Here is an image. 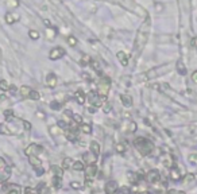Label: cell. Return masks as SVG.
Masks as SVG:
<instances>
[{"instance_id":"obj_1","label":"cell","mask_w":197,"mask_h":194,"mask_svg":"<svg viewBox=\"0 0 197 194\" xmlns=\"http://www.w3.org/2000/svg\"><path fill=\"white\" fill-rule=\"evenodd\" d=\"M150 29H151L150 18H146V20L142 23L139 31H138V35H136V39H135V50L139 51L145 47L147 39H149V35H150Z\"/></svg>"},{"instance_id":"obj_2","label":"cell","mask_w":197,"mask_h":194,"mask_svg":"<svg viewBox=\"0 0 197 194\" xmlns=\"http://www.w3.org/2000/svg\"><path fill=\"white\" fill-rule=\"evenodd\" d=\"M134 146H135V148L141 152L143 156H147V155L153 154L154 144L151 143L149 139H146V138H142V136L136 138L135 140H134Z\"/></svg>"},{"instance_id":"obj_3","label":"cell","mask_w":197,"mask_h":194,"mask_svg":"<svg viewBox=\"0 0 197 194\" xmlns=\"http://www.w3.org/2000/svg\"><path fill=\"white\" fill-rule=\"evenodd\" d=\"M109 84L111 80L107 77H103L101 81L98 82V88H97V94H100L103 97H107V94L109 92Z\"/></svg>"},{"instance_id":"obj_4","label":"cell","mask_w":197,"mask_h":194,"mask_svg":"<svg viewBox=\"0 0 197 194\" xmlns=\"http://www.w3.org/2000/svg\"><path fill=\"white\" fill-rule=\"evenodd\" d=\"M146 181L151 183V185H154V183H158L161 181V174H159V171L158 170H150L149 173L146 174Z\"/></svg>"},{"instance_id":"obj_5","label":"cell","mask_w":197,"mask_h":194,"mask_svg":"<svg viewBox=\"0 0 197 194\" xmlns=\"http://www.w3.org/2000/svg\"><path fill=\"white\" fill-rule=\"evenodd\" d=\"M42 151H43V148L41 146H38V144H30V146L24 150V154L27 155V156H31V155L38 156Z\"/></svg>"},{"instance_id":"obj_6","label":"cell","mask_w":197,"mask_h":194,"mask_svg":"<svg viewBox=\"0 0 197 194\" xmlns=\"http://www.w3.org/2000/svg\"><path fill=\"white\" fill-rule=\"evenodd\" d=\"M85 179H93L97 175V166L96 165H88V167L85 169Z\"/></svg>"},{"instance_id":"obj_7","label":"cell","mask_w":197,"mask_h":194,"mask_svg":"<svg viewBox=\"0 0 197 194\" xmlns=\"http://www.w3.org/2000/svg\"><path fill=\"white\" fill-rule=\"evenodd\" d=\"M65 55V50L62 47H56L53 49V50L50 51V60H60V58H62Z\"/></svg>"},{"instance_id":"obj_8","label":"cell","mask_w":197,"mask_h":194,"mask_svg":"<svg viewBox=\"0 0 197 194\" xmlns=\"http://www.w3.org/2000/svg\"><path fill=\"white\" fill-rule=\"evenodd\" d=\"M162 165H163V167H166V169H172L176 166L174 165V159H173L172 154H166V155L162 156Z\"/></svg>"},{"instance_id":"obj_9","label":"cell","mask_w":197,"mask_h":194,"mask_svg":"<svg viewBox=\"0 0 197 194\" xmlns=\"http://www.w3.org/2000/svg\"><path fill=\"white\" fill-rule=\"evenodd\" d=\"M83 159L87 162L88 165H95L97 162V155L93 154L92 151H88V152H85V154L83 155Z\"/></svg>"},{"instance_id":"obj_10","label":"cell","mask_w":197,"mask_h":194,"mask_svg":"<svg viewBox=\"0 0 197 194\" xmlns=\"http://www.w3.org/2000/svg\"><path fill=\"white\" fill-rule=\"evenodd\" d=\"M118 190H119V186L115 181H108L105 183V194H114Z\"/></svg>"},{"instance_id":"obj_11","label":"cell","mask_w":197,"mask_h":194,"mask_svg":"<svg viewBox=\"0 0 197 194\" xmlns=\"http://www.w3.org/2000/svg\"><path fill=\"white\" fill-rule=\"evenodd\" d=\"M169 177L172 181L174 182H177V181H180L181 177H182V173H180V170L176 169V167H172L170 169V173H169Z\"/></svg>"},{"instance_id":"obj_12","label":"cell","mask_w":197,"mask_h":194,"mask_svg":"<svg viewBox=\"0 0 197 194\" xmlns=\"http://www.w3.org/2000/svg\"><path fill=\"white\" fill-rule=\"evenodd\" d=\"M20 19V15L19 13H16V12H8L7 15H6V22L7 23H15V22H18Z\"/></svg>"},{"instance_id":"obj_13","label":"cell","mask_w":197,"mask_h":194,"mask_svg":"<svg viewBox=\"0 0 197 194\" xmlns=\"http://www.w3.org/2000/svg\"><path fill=\"white\" fill-rule=\"evenodd\" d=\"M51 173L57 178H62V177H64V169L58 167V166H51Z\"/></svg>"},{"instance_id":"obj_14","label":"cell","mask_w":197,"mask_h":194,"mask_svg":"<svg viewBox=\"0 0 197 194\" xmlns=\"http://www.w3.org/2000/svg\"><path fill=\"white\" fill-rule=\"evenodd\" d=\"M46 84H47V87H50V88H54L56 87V84H57V77H56V74H49L47 77H46Z\"/></svg>"},{"instance_id":"obj_15","label":"cell","mask_w":197,"mask_h":194,"mask_svg":"<svg viewBox=\"0 0 197 194\" xmlns=\"http://www.w3.org/2000/svg\"><path fill=\"white\" fill-rule=\"evenodd\" d=\"M10 177H11V173L8 169H6L4 171H0V183H4L6 181H8Z\"/></svg>"},{"instance_id":"obj_16","label":"cell","mask_w":197,"mask_h":194,"mask_svg":"<svg viewBox=\"0 0 197 194\" xmlns=\"http://www.w3.org/2000/svg\"><path fill=\"white\" fill-rule=\"evenodd\" d=\"M29 162H30V165L33 166V167H39V166H42V162L39 160L38 156H35V155L29 156Z\"/></svg>"},{"instance_id":"obj_17","label":"cell","mask_w":197,"mask_h":194,"mask_svg":"<svg viewBox=\"0 0 197 194\" xmlns=\"http://www.w3.org/2000/svg\"><path fill=\"white\" fill-rule=\"evenodd\" d=\"M91 151L93 152V154H96L97 156L100 155V151H101V147H100V144H98L96 140H93L91 143Z\"/></svg>"},{"instance_id":"obj_18","label":"cell","mask_w":197,"mask_h":194,"mask_svg":"<svg viewBox=\"0 0 197 194\" xmlns=\"http://www.w3.org/2000/svg\"><path fill=\"white\" fill-rule=\"evenodd\" d=\"M118 58H119V61L122 62V65L123 66H127L128 65V55L124 51H120L118 53Z\"/></svg>"},{"instance_id":"obj_19","label":"cell","mask_w":197,"mask_h":194,"mask_svg":"<svg viewBox=\"0 0 197 194\" xmlns=\"http://www.w3.org/2000/svg\"><path fill=\"white\" fill-rule=\"evenodd\" d=\"M196 179V174L193 173H186L185 177H184V185H189Z\"/></svg>"},{"instance_id":"obj_20","label":"cell","mask_w":197,"mask_h":194,"mask_svg":"<svg viewBox=\"0 0 197 194\" xmlns=\"http://www.w3.org/2000/svg\"><path fill=\"white\" fill-rule=\"evenodd\" d=\"M72 166H73V159H70V158H65V159L62 160V166H61V167L64 169V170L72 169Z\"/></svg>"},{"instance_id":"obj_21","label":"cell","mask_w":197,"mask_h":194,"mask_svg":"<svg viewBox=\"0 0 197 194\" xmlns=\"http://www.w3.org/2000/svg\"><path fill=\"white\" fill-rule=\"evenodd\" d=\"M20 186L19 185H11L10 186V189H8V191H7V194H20Z\"/></svg>"},{"instance_id":"obj_22","label":"cell","mask_w":197,"mask_h":194,"mask_svg":"<svg viewBox=\"0 0 197 194\" xmlns=\"http://www.w3.org/2000/svg\"><path fill=\"white\" fill-rule=\"evenodd\" d=\"M120 100H122V102L124 104V107H130L132 104V98L127 96V94H123V96H120Z\"/></svg>"},{"instance_id":"obj_23","label":"cell","mask_w":197,"mask_h":194,"mask_svg":"<svg viewBox=\"0 0 197 194\" xmlns=\"http://www.w3.org/2000/svg\"><path fill=\"white\" fill-rule=\"evenodd\" d=\"M115 150H116V152H119V154H124L126 152V144L124 143H116V146H115Z\"/></svg>"},{"instance_id":"obj_24","label":"cell","mask_w":197,"mask_h":194,"mask_svg":"<svg viewBox=\"0 0 197 194\" xmlns=\"http://www.w3.org/2000/svg\"><path fill=\"white\" fill-rule=\"evenodd\" d=\"M72 169H73L74 171H83L85 167H84V165H83V162H73V166H72Z\"/></svg>"},{"instance_id":"obj_25","label":"cell","mask_w":197,"mask_h":194,"mask_svg":"<svg viewBox=\"0 0 197 194\" xmlns=\"http://www.w3.org/2000/svg\"><path fill=\"white\" fill-rule=\"evenodd\" d=\"M31 91H33V89L29 88V87H22V88H20V94H22L23 97H29L30 93H31Z\"/></svg>"},{"instance_id":"obj_26","label":"cell","mask_w":197,"mask_h":194,"mask_svg":"<svg viewBox=\"0 0 197 194\" xmlns=\"http://www.w3.org/2000/svg\"><path fill=\"white\" fill-rule=\"evenodd\" d=\"M61 186H62V178H57V177L53 178V187L60 189Z\"/></svg>"},{"instance_id":"obj_27","label":"cell","mask_w":197,"mask_h":194,"mask_svg":"<svg viewBox=\"0 0 197 194\" xmlns=\"http://www.w3.org/2000/svg\"><path fill=\"white\" fill-rule=\"evenodd\" d=\"M76 100H77L78 104H84L85 102V97H84V93L81 91H78L76 93Z\"/></svg>"},{"instance_id":"obj_28","label":"cell","mask_w":197,"mask_h":194,"mask_svg":"<svg viewBox=\"0 0 197 194\" xmlns=\"http://www.w3.org/2000/svg\"><path fill=\"white\" fill-rule=\"evenodd\" d=\"M70 187H72V189H74V190H81V189L84 187V185H83L81 182L74 181V182H72V183H70Z\"/></svg>"},{"instance_id":"obj_29","label":"cell","mask_w":197,"mask_h":194,"mask_svg":"<svg viewBox=\"0 0 197 194\" xmlns=\"http://www.w3.org/2000/svg\"><path fill=\"white\" fill-rule=\"evenodd\" d=\"M0 134H3V135H12L11 131H8L6 124H0Z\"/></svg>"},{"instance_id":"obj_30","label":"cell","mask_w":197,"mask_h":194,"mask_svg":"<svg viewBox=\"0 0 197 194\" xmlns=\"http://www.w3.org/2000/svg\"><path fill=\"white\" fill-rule=\"evenodd\" d=\"M80 129H81L84 134H91L92 132V128H91V125H89V124H81Z\"/></svg>"},{"instance_id":"obj_31","label":"cell","mask_w":197,"mask_h":194,"mask_svg":"<svg viewBox=\"0 0 197 194\" xmlns=\"http://www.w3.org/2000/svg\"><path fill=\"white\" fill-rule=\"evenodd\" d=\"M39 93L37 92V91H31V93H30V96H29V98H31V100H39Z\"/></svg>"},{"instance_id":"obj_32","label":"cell","mask_w":197,"mask_h":194,"mask_svg":"<svg viewBox=\"0 0 197 194\" xmlns=\"http://www.w3.org/2000/svg\"><path fill=\"white\" fill-rule=\"evenodd\" d=\"M0 89L2 91H10V85L7 84V81H0Z\"/></svg>"},{"instance_id":"obj_33","label":"cell","mask_w":197,"mask_h":194,"mask_svg":"<svg viewBox=\"0 0 197 194\" xmlns=\"http://www.w3.org/2000/svg\"><path fill=\"white\" fill-rule=\"evenodd\" d=\"M34 170H35V174H37L38 177H41V175H43V173H45L43 166H39V167H34Z\"/></svg>"},{"instance_id":"obj_34","label":"cell","mask_w":197,"mask_h":194,"mask_svg":"<svg viewBox=\"0 0 197 194\" xmlns=\"http://www.w3.org/2000/svg\"><path fill=\"white\" fill-rule=\"evenodd\" d=\"M29 35H30V38H31V39H35V40H37V39L39 38V33H38V31H35V30H31Z\"/></svg>"},{"instance_id":"obj_35","label":"cell","mask_w":197,"mask_h":194,"mask_svg":"<svg viewBox=\"0 0 197 194\" xmlns=\"http://www.w3.org/2000/svg\"><path fill=\"white\" fill-rule=\"evenodd\" d=\"M188 160H189L190 162V163H197V154H196V152H194V154H190L189 156H188Z\"/></svg>"},{"instance_id":"obj_36","label":"cell","mask_w":197,"mask_h":194,"mask_svg":"<svg viewBox=\"0 0 197 194\" xmlns=\"http://www.w3.org/2000/svg\"><path fill=\"white\" fill-rule=\"evenodd\" d=\"M7 6L15 8V7L19 6V2H18V0H7Z\"/></svg>"},{"instance_id":"obj_37","label":"cell","mask_w":197,"mask_h":194,"mask_svg":"<svg viewBox=\"0 0 197 194\" xmlns=\"http://www.w3.org/2000/svg\"><path fill=\"white\" fill-rule=\"evenodd\" d=\"M73 120H74V123H77V124H83V117L80 115H73Z\"/></svg>"},{"instance_id":"obj_38","label":"cell","mask_w":197,"mask_h":194,"mask_svg":"<svg viewBox=\"0 0 197 194\" xmlns=\"http://www.w3.org/2000/svg\"><path fill=\"white\" fill-rule=\"evenodd\" d=\"M50 107L53 108V109H56V111H58V109H60V108H61V104H60V102H58V101H53V102L50 104Z\"/></svg>"},{"instance_id":"obj_39","label":"cell","mask_w":197,"mask_h":194,"mask_svg":"<svg viewBox=\"0 0 197 194\" xmlns=\"http://www.w3.org/2000/svg\"><path fill=\"white\" fill-rule=\"evenodd\" d=\"M6 169H7V163L4 162L3 158H0V171H4Z\"/></svg>"},{"instance_id":"obj_40","label":"cell","mask_w":197,"mask_h":194,"mask_svg":"<svg viewBox=\"0 0 197 194\" xmlns=\"http://www.w3.org/2000/svg\"><path fill=\"white\" fill-rule=\"evenodd\" d=\"M177 69H178V71H180V74H185L186 73V69H184V67H182L181 62H178V64H177Z\"/></svg>"},{"instance_id":"obj_41","label":"cell","mask_w":197,"mask_h":194,"mask_svg":"<svg viewBox=\"0 0 197 194\" xmlns=\"http://www.w3.org/2000/svg\"><path fill=\"white\" fill-rule=\"evenodd\" d=\"M68 43L70 45V46H76L77 40H76V38H74V37H69V38H68Z\"/></svg>"},{"instance_id":"obj_42","label":"cell","mask_w":197,"mask_h":194,"mask_svg":"<svg viewBox=\"0 0 197 194\" xmlns=\"http://www.w3.org/2000/svg\"><path fill=\"white\" fill-rule=\"evenodd\" d=\"M22 124L24 125L26 129H27V131H30V129H31V124L29 123V121H22Z\"/></svg>"},{"instance_id":"obj_43","label":"cell","mask_w":197,"mask_h":194,"mask_svg":"<svg viewBox=\"0 0 197 194\" xmlns=\"http://www.w3.org/2000/svg\"><path fill=\"white\" fill-rule=\"evenodd\" d=\"M192 81L197 84V70H196V71H193V74H192Z\"/></svg>"},{"instance_id":"obj_44","label":"cell","mask_w":197,"mask_h":194,"mask_svg":"<svg viewBox=\"0 0 197 194\" xmlns=\"http://www.w3.org/2000/svg\"><path fill=\"white\" fill-rule=\"evenodd\" d=\"M89 61H91V58H89L88 55H84V57H83V61H81V64L84 65L85 62H89Z\"/></svg>"},{"instance_id":"obj_45","label":"cell","mask_w":197,"mask_h":194,"mask_svg":"<svg viewBox=\"0 0 197 194\" xmlns=\"http://www.w3.org/2000/svg\"><path fill=\"white\" fill-rule=\"evenodd\" d=\"M109 111H111V105H108V104H107L105 108H104V112H109Z\"/></svg>"},{"instance_id":"obj_46","label":"cell","mask_w":197,"mask_h":194,"mask_svg":"<svg viewBox=\"0 0 197 194\" xmlns=\"http://www.w3.org/2000/svg\"><path fill=\"white\" fill-rule=\"evenodd\" d=\"M114 194H123V191H119V190H118V191H115Z\"/></svg>"}]
</instances>
